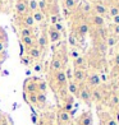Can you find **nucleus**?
<instances>
[{"instance_id": "obj_22", "label": "nucleus", "mask_w": 119, "mask_h": 125, "mask_svg": "<svg viewBox=\"0 0 119 125\" xmlns=\"http://www.w3.org/2000/svg\"><path fill=\"white\" fill-rule=\"evenodd\" d=\"M94 9H95V12L97 13V15H101V17H103V15L106 13L105 5H104V4H100V3L95 4V5H94Z\"/></svg>"}, {"instance_id": "obj_1", "label": "nucleus", "mask_w": 119, "mask_h": 125, "mask_svg": "<svg viewBox=\"0 0 119 125\" xmlns=\"http://www.w3.org/2000/svg\"><path fill=\"white\" fill-rule=\"evenodd\" d=\"M53 78H54V82L56 83V86H58V89L67 87L68 79H67V75H65V72L64 70L53 72Z\"/></svg>"}, {"instance_id": "obj_15", "label": "nucleus", "mask_w": 119, "mask_h": 125, "mask_svg": "<svg viewBox=\"0 0 119 125\" xmlns=\"http://www.w3.org/2000/svg\"><path fill=\"white\" fill-rule=\"evenodd\" d=\"M67 89H68V92H69L71 94L77 96V94H78V91H79V86H78L76 82L69 81V83L67 84Z\"/></svg>"}, {"instance_id": "obj_23", "label": "nucleus", "mask_w": 119, "mask_h": 125, "mask_svg": "<svg viewBox=\"0 0 119 125\" xmlns=\"http://www.w3.org/2000/svg\"><path fill=\"white\" fill-rule=\"evenodd\" d=\"M27 7H28L30 13H33V12H36V10H38L37 0H28V1H27Z\"/></svg>"}, {"instance_id": "obj_35", "label": "nucleus", "mask_w": 119, "mask_h": 125, "mask_svg": "<svg viewBox=\"0 0 119 125\" xmlns=\"http://www.w3.org/2000/svg\"><path fill=\"white\" fill-rule=\"evenodd\" d=\"M53 27H54V30H56V31H58V32H60V33L63 32V30H64L63 24H61L60 22H58V23H55V24H54Z\"/></svg>"}, {"instance_id": "obj_13", "label": "nucleus", "mask_w": 119, "mask_h": 125, "mask_svg": "<svg viewBox=\"0 0 119 125\" xmlns=\"http://www.w3.org/2000/svg\"><path fill=\"white\" fill-rule=\"evenodd\" d=\"M58 121L60 124H68L71 121V114L64 111V110H60L58 112Z\"/></svg>"}, {"instance_id": "obj_44", "label": "nucleus", "mask_w": 119, "mask_h": 125, "mask_svg": "<svg viewBox=\"0 0 119 125\" xmlns=\"http://www.w3.org/2000/svg\"><path fill=\"white\" fill-rule=\"evenodd\" d=\"M115 64H117V65H119V55H117V56H115Z\"/></svg>"}, {"instance_id": "obj_8", "label": "nucleus", "mask_w": 119, "mask_h": 125, "mask_svg": "<svg viewBox=\"0 0 119 125\" xmlns=\"http://www.w3.org/2000/svg\"><path fill=\"white\" fill-rule=\"evenodd\" d=\"M50 68H51L53 72H59L63 70V60L59 58V55H54L51 62H50Z\"/></svg>"}, {"instance_id": "obj_19", "label": "nucleus", "mask_w": 119, "mask_h": 125, "mask_svg": "<svg viewBox=\"0 0 119 125\" xmlns=\"http://www.w3.org/2000/svg\"><path fill=\"white\" fill-rule=\"evenodd\" d=\"M36 96H37V106H38V107L45 106V104H46V101H48V98H46V93L37 92Z\"/></svg>"}, {"instance_id": "obj_21", "label": "nucleus", "mask_w": 119, "mask_h": 125, "mask_svg": "<svg viewBox=\"0 0 119 125\" xmlns=\"http://www.w3.org/2000/svg\"><path fill=\"white\" fill-rule=\"evenodd\" d=\"M46 91H48V83L45 81H41V79H37V92L46 93Z\"/></svg>"}, {"instance_id": "obj_42", "label": "nucleus", "mask_w": 119, "mask_h": 125, "mask_svg": "<svg viewBox=\"0 0 119 125\" xmlns=\"http://www.w3.org/2000/svg\"><path fill=\"white\" fill-rule=\"evenodd\" d=\"M113 18H114L115 24H118V26H119V14H118V15H115V17H113Z\"/></svg>"}, {"instance_id": "obj_5", "label": "nucleus", "mask_w": 119, "mask_h": 125, "mask_svg": "<svg viewBox=\"0 0 119 125\" xmlns=\"http://www.w3.org/2000/svg\"><path fill=\"white\" fill-rule=\"evenodd\" d=\"M15 13L18 14L19 17L24 15V14H27V13H30L26 0H18V1L15 3Z\"/></svg>"}, {"instance_id": "obj_46", "label": "nucleus", "mask_w": 119, "mask_h": 125, "mask_svg": "<svg viewBox=\"0 0 119 125\" xmlns=\"http://www.w3.org/2000/svg\"><path fill=\"white\" fill-rule=\"evenodd\" d=\"M115 32L119 35V26H118V24H115Z\"/></svg>"}, {"instance_id": "obj_10", "label": "nucleus", "mask_w": 119, "mask_h": 125, "mask_svg": "<svg viewBox=\"0 0 119 125\" xmlns=\"http://www.w3.org/2000/svg\"><path fill=\"white\" fill-rule=\"evenodd\" d=\"M19 40H21V45H22V46H24L27 50L36 46L35 37H19Z\"/></svg>"}, {"instance_id": "obj_24", "label": "nucleus", "mask_w": 119, "mask_h": 125, "mask_svg": "<svg viewBox=\"0 0 119 125\" xmlns=\"http://www.w3.org/2000/svg\"><path fill=\"white\" fill-rule=\"evenodd\" d=\"M91 100H94V101H101L103 100V94H101V92L97 88H94L91 91Z\"/></svg>"}, {"instance_id": "obj_28", "label": "nucleus", "mask_w": 119, "mask_h": 125, "mask_svg": "<svg viewBox=\"0 0 119 125\" xmlns=\"http://www.w3.org/2000/svg\"><path fill=\"white\" fill-rule=\"evenodd\" d=\"M36 94H37V93H28V94H27V100H28V102H30V104L37 106V96H36Z\"/></svg>"}, {"instance_id": "obj_12", "label": "nucleus", "mask_w": 119, "mask_h": 125, "mask_svg": "<svg viewBox=\"0 0 119 125\" xmlns=\"http://www.w3.org/2000/svg\"><path fill=\"white\" fill-rule=\"evenodd\" d=\"M101 83V78L97 75V74H91L88 78H87V84L92 88H97Z\"/></svg>"}, {"instance_id": "obj_29", "label": "nucleus", "mask_w": 119, "mask_h": 125, "mask_svg": "<svg viewBox=\"0 0 119 125\" xmlns=\"http://www.w3.org/2000/svg\"><path fill=\"white\" fill-rule=\"evenodd\" d=\"M69 55H71V58H72L73 60H76L77 58H79V56H81V54H79L76 49H72V50H71V52H69Z\"/></svg>"}, {"instance_id": "obj_38", "label": "nucleus", "mask_w": 119, "mask_h": 125, "mask_svg": "<svg viewBox=\"0 0 119 125\" xmlns=\"http://www.w3.org/2000/svg\"><path fill=\"white\" fill-rule=\"evenodd\" d=\"M106 125H118V123L114 120V119H109V120L106 121Z\"/></svg>"}, {"instance_id": "obj_20", "label": "nucleus", "mask_w": 119, "mask_h": 125, "mask_svg": "<svg viewBox=\"0 0 119 125\" xmlns=\"http://www.w3.org/2000/svg\"><path fill=\"white\" fill-rule=\"evenodd\" d=\"M64 9L67 10H73L77 7V0H63Z\"/></svg>"}, {"instance_id": "obj_4", "label": "nucleus", "mask_w": 119, "mask_h": 125, "mask_svg": "<svg viewBox=\"0 0 119 125\" xmlns=\"http://www.w3.org/2000/svg\"><path fill=\"white\" fill-rule=\"evenodd\" d=\"M24 91L26 93H37V79L35 78H30L27 79L24 83Z\"/></svg>"}, {"instance_id": "obj_45", "label": "nucleus", "mask_w": 119, "mask_h": 125, "mask_svg": "<svg viewBox=\"0 0 119 125\" xmlns=\"http://www.w3.org/2000/svg\"><path fill=\"white\" fill-rule=\"evenodd\" d=\"M115 117H117V123H118V125H119V112H117V115H115Z\"/></svg>"}, {"instance_id": "obj_16", "label": "nucleus", "mask_w": 119, "mask_h": 125, "mask_svg": "<svg viewBox=\"0 0 119 125\" xmlns=\"http://www.w3.org/2000/svg\"><path fill=\"white\" fill-rule=\"evenodd\" d=\"M19 37H35L33 36V28L21 27L19 28Z\"/></svg>"}, {"instance_id": "obj_41", "label": "nucleus", "mask_w": 119, "mask_h": 125, "mask_svg": "<svg viewBox=\"0 0 119 125\" xmlns=\"http://www.w3.org/2000/svg\"><path fill=\"white\" fill-rule=\"evenodd\" d=\"M22 62H23L24 65H28L30 64V60H28V58H22Z\"/></svg>"}, {"instance_id": "obj_50", "label": "nucleus", "mask_w": 119, "mask_h": 125, "mask_svg": "<svg viewBox=\"0 0 119 125\" xmlns=\"http://www.w3.org/2000/svg\"><path fill=\"white\" fill-rule=\"evenodd\" d=\"M117 106H118V110H119V104H118V105H117Z\"/></svg>"}, {"instance_id": "obj_14", "label": "nucleus", "mask_w": 119, "mask_h": 125, "mask_svg": "<svg viewBox=\"0 0 119 125\" xmlns=\"http://www.w3.org/2000/svg\"><path fill=\"white\" fill-rule=\"evenodd\" d=\"M78 125H92V116L90 112H86L78 120Z\"/></svg>"}, {"instance_id": "obj_26", "label": "nucleus", "mask_w": 119, "mask_h": 125, "mask_svg": "<svg viewBox=\"0 0 119 125\" xmlns=\"http://www.w3.org/2000/svg\"><path fill=\"white\" fill-rule=\"evenodd\" d=\"M90 31V27L87 23H81L78 26V33L79 35H86V33H88Z\"/></svg>"}, {"instance_id": "obj_7", "label": "nucleus", "mask_w": 119, "mask_h": 125, "mask_svg": "<svg viewBox=\"0 0 119 125\" xmlns=\"http://www.w3.org/2000/svg\"><path fill=\"white\" fill-rule=\"evenodd\" d=\"M48 38H49V41L50 42H53V43H55V42H59L60 40H61V33L60 32H58L56 30H54V27L53 26H50L49 27V30H48Z\"/></svg>"}, {"instance_id": "obj_51", "label": "nucleus", "mask_w": 119, "mask_h": 125, "mask_svg": "<svg viewBox=\"0 0 119 125\" xmlns=\"http://www.w3.org/2000/svg\"><path fill=\"white\" fill-rule=\"evenodd\" d=\"M118 98H119V93H118Z\"/></svg>"}, {"instance_id": "obj_36", "label": "nucleus", "mask_w": 119, "mask_h": 125, "mask_svg": "<svg viewBox=\"0 0 119 125\" xmlns=\"http://www.w3.org/2000/svg\"><path fill=\"white\" fill-rule=\"evenodd\" d=\"M65 75H67V79H69V81H72V79H73V72H72L71 69H67V72H65Z\"/></svg>"}, {"instance_id": "obj_31", "label": "nucleus", "mask_w": 119, "mask_h": 125, "mask_svg": "<svg viewBox=\"0 0 119 125\" xmlns=\"http://www.w3.org/2000/svg\"><path fill=\"white\" fill-rule=\"evenodd\" d=\"M73 109V102H65L64 106H63V110L67 111V112H71Z\"/></svg>"}, {"instance_id": "obj_6", "label": "nucleus", "mask_w": 119, "mask_h": 125, "mask_svg": "<svg viewBox=\"0 0 119 125\" xmlns=\"http://www.w3.org/2000/svg\"><path fill=\"white\" fill-rule=\"evenodd\" d=\"M87 74L84 69H74L73 70V82H76L77 84H81L86 81Z\"/></svg>"}, {"instance_id": "obj_34", "label": "nucleus", "mask_w": 119, "mask_h": 125, "mask_svg": "<svg viewBox=\"0 0 119 125\" xmlns=\"http://www.w3.org/2000/svg\"><path fill=\"white\" fill-rule=\"evenodd\" d=\"M50 22H51V26H54L55 23H58V22H59V17L56 14H51V15H50Z\"/></svg>"}, {"instance_id": "obj_43", "label": "nucleus", "mask_w": 119, "mask_h": 125, "mask_svg": "<svg viewBox=\"0 0 119 125\" xmlns=\"http://www.w3.org/2000/svg\"><path fill=\"white\" fill-rule=\"evenodd\" d=\"M4 47H5V43L0 42V51H3V50H4Z\"/></svg>"}, {"instance_id": "obj_17", "label": "nucleus", "mask_w": 119, "mask_h": 125, "mask_svg": "<svg viewBox=\"0 0 119 125\" xmlns=\"http://www.w3.org/2000/svg\"><path fill=\"white\" fill-rule=\"evenodd\" d=\"M84 64H86V59L83 56H79L76 60H73V65H74V69H83Z\"/></svg>"}, {"instance_id": "obj_27", "label": "nucleus", "mask_w": 119, "mask_h": 125, "mask_svg": "<svg viewBox=\"0 0 119 125\" xmlns=\"http://www.w3.org/2000/svg\"><path fill=\"white\" fill-rule=\"evenodd\" d=\"M37 4H38V10H41L45 14V12H46L48 8H49V4L45 1V0H37Z\"/></svg>"}, {"instance_id": "obj_49", "label": "nucleus", "mask_w": 119, "mask_h": 125, "mask_svg": "<svg viewBox=\"0 0 119 125\" xmlns=\"http://www.w3.org/2000/svg\"><path fill=\"white\" fill-rule=\"evenodd\" d=\"M0 3H4V0H0Z\"/></svg>"}, {"instance_id": "obj_18", "label": "nucleus", "mask_w": 119, "mask_h": 125, "mask_svg": "<svg viewBox=\"0 0 119 125\" xmlns=\"http://www.w3.org/2000/svg\"><path fill=\"white\" fill-rule=\"evenodd\" d=\"M32 14V18L35 21V23H41V22L45 19V14L41 12V10H36V12L31 13Z\"/></svg>"}, {"instance_id": "obj_47", "label": "nucleus", "mask_w": 119, "mask_h": 125, "mask_svg": "<svg viewBox=\"0 0 119 125\" xmlns=\"http://www.w3.org/2000/svg\"><path fill=\"white\" fill-rule=\"evenodd\" d=\"M45 1H46V3H48V4H49V5H50V4H51V3H53V1H54V0H45Z\"/></svg>"}, {"instance_id": "obj_33", "label": "nucleus", "mask_w": 119, "mask_h": 125, "mask_svg": "<svg viewBox=\"0 0 119 125\" xmlns=\"http://www.w3.org/2000/svg\"><path fill=\"white\" fill-rule=\"evenodd\" d=\"M109 13H110V15H111V17H115V15H118V14H119V9H118L117 7H110Z\"/></svg>"}, {"instance_id": "obj_37", "label": "nucleus", "mask_w": 119, "mask_h": 125, "mask_svg": "<svg viewBox=\"0 0 119 125\" xmlns=\"http://www.w3.org/2000/svg\"><path fill=\"white\" fill-rule=\"evenodd\" d=\"M107 45H109V46H114L115 45V38L114 37H109L107 38Z\"/></svg>"}, {"instance_id": "obj_39", "label": "nucleus", "mask_w": 119, "mask_h": 125, "mask_svg": "<svg viewBox=\"0 0 119 125\" xmlns=\"http://www.w3.org/2000/svg\"><path fill=\"white\" fill-rule=\"evenodd\" d=\"M111 102H113V105H118V104H119V98H118V96H113Z\"/></svg>"}, {"instance_id": "obj_11", "label": "nucleus", "mask_w": 119, "mask_h": 125, "mask_svg": "<svg viewBox=\"0 0 119 125\" xmlns=\"http://www.w3.org/2000/svg\"><path fill=\"white\" fill-rule=\"evenodd\" d=\"M41 52H42V51L40 50L37 46H35V47H32V49H28V50H27V56H28V59L38 60V59H40V56H41Z\"/></svg>"}, {"instance_id": "obj_3", "label": "nucleus", "mask_w": 119, "mask_h": 125, "mask_svg": "<svg viewBox=\"0 0 119 125\" xmlns=\"http://www.w3.org/2000/svg\"><path fill=\"white\" fill-rule=\"evenodd\" d=\"M78 97L81 98L83 102H86V104L90 105V102H91V91L87 86H82L79 87V91H78Z\"/></svg>"}, {"instance_id": "obj_30", "label": "nucleus", "mask_w": 119, "mask_h": 125, "mask_svg": "<svg viewBox=\"0 0 119 125\" xmlns=\"http://www.w3.org/2000/svg\"><path fill=\"white\" fill-rule=\"evenodd\" d=\"M91 9H92V7L88 3H83L82 4V10L84 13H91Z\"/></svg>"}, {"instance_id": "obj_32", "label": "nucleus", "mask_w": 119, "mask_h": 125, "mask_svg": "<svg viewBox=\"0 0 119 125\" xmlns=\"http://www.w3.org/2000/svg\"><path fill=\"white\" fill-rule=\"evenodd\" d=\"M68 41H69L71 46H77V40H76V36L74 35H71L68 37Z\"/></svg>"}, {"instance_id": "obj_48", "label": "nucleus", "mask_w": 119, "mask_h": 125, "mask_svg": "<svg viewBox=\"0 0 119 125\" xmlns=\"http://www.w3.org/2000/svg\"><path fill=\"white\" fill-rule=\"evenodd\" d=\"M3 9V5H1V3H0V10H1Z\"/></svg>"}, {"instance_id": "obj_2", "label": "nucleus", "mask_w": 119, "mask_h": 125, "mask_svg": "<svg viewBox=\"0 0 119 125\" xmlns=\"http://www.w3.org/2000/svg\"><path fill=\"white\" fill-rule=\"evenodd\" d=\"M18 24H19V28H21V27L33 28V27H35V21H33V18H32V14H31V13H27V14H24V15L19 17Z\"/></svg>"}, {"instance_id": "obj_40", "label": "nucleus", "mask_w": 119, "mask_h": 125, "mask_svg": "<svg viewBox=\"0 0 119 125\" xmlns=\"http://www.w3.org/2000/svg\"><path fill=\"white\" fill-rule=\"evenodd\" d=\"M33 70H35V72H41V65H40V64H35Z\"/></svg>"}, {"instance_id": "obj_9", "label": "nucleus", "mask_w": 119, "mask_h": 125, "mask_svg": "<svg viewBox=\"0 0 119 125\" xmlns=\"http://www.w3.org/2000/svg\"><path fill=\"white\" fill-rule=\"evenodd\" d=\"M48 43H49V38H48L46 33H41V35L37 37V40H36V46L41 50V51L46 49Z\"/></svg>"}, {"instance_id": "obj_25", "label": "nucleus", "mask_w": 119, "mask_h": 125, "mask_svg": "<svg viewBox=\"0 0 119 125\" xmlns=\"http://www.w3.org/2000/svg\"><path fill=\"white\" fill-rule=\"evenodd\" d=\"M92 23L96 27H103L104 26V18L101 15H94L92 17Z\"/></svg>"}]
</instances>
